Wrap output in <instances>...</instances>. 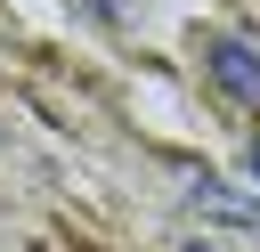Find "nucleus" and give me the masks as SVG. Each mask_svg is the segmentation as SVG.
Returning a JSON list of instances; mask_svg holds the SVG:
<instances>
[{
	"label": "nucleus",
	"instance_id": "obj_2",
	"mask_svg": "<svg viewBox=\"0 0 260 252\" xmlns=\"http://www.w3.org/2000/svg\"><path fill=\"white\" fill-rule=\"evenodd\" d=\"M203 65H211V81H219L228 98L260 106V49H244V41H211V49H203Z\"/></svg>",
	"mask_w": 260,
	"mask_h": 252
},
{
	"label": "nucleus",
	"instance_id": "obj_3",
	"mask_svg": "<svg viewBox=\"0 0 260 252\" xmlns=\"http://www.w3.org/2000/svg\"><path fill=\"white\" fill-rule=\"evenodd\" d=\"M252 179H260V138H252Z\"/></svg>",
	"mask_w": 260,
	"mask_h": 252
},
{
	"label": "nucleus",
	"instance_id": "obj_4",
	"mask_svg": "<svg viewBox=\"0 0 260 252\" xmlns=\"http://www.w3.org/2000/svg\"><path fill=\"white\" fill-rule=\"evenodd\" d=\"M187 252H211V244H187Z\"/></svg>",
	"mask_w": 260,
	"mask_h": 252
},
{
	"label": "nucleus",
	"instance_id": "obj_1",
	"mask_svg": "<svg viewBox=\"0 0 260 252\" xmlns=\"http://www.w3.org/2000/svg\"><path fill=\"white\" fill-rule=\"evenodd\" d=\"M187 203L211 211V219H228V228H260V195H236L219 171H195V179H187Z\"/></svg>",
	"mask_w": 260,
	"mask_h": 252
}]
</instances>
